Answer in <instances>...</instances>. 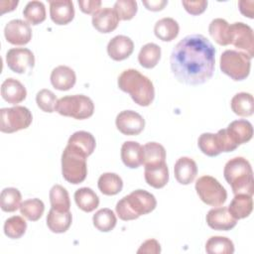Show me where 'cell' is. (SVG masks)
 Returning a JSON list of instances; mask_svg holds the SVG:
<instances>
[{
	"label": "cell",
	"instance_id": "cell-32",
	"mask_svg": "<svg viewBox=\"0 0 254 254\" xmlns=\"http://www.w3.org/2000/svg\"><path fill=\"white\" fill-rule=\"evenodd\" d=\"M161 59V48L154 43L144 45L138 55L139 64L145 68L155 67Z\"/></svg>",
	"mask_w": 254,
	"mask_h": 254
},
{
	"label": "cell",
	"instance_id": "cell-31",
	"mask_svg": "<svg viewBox=\"0 0 254 254\" xmlns=\"http://www.w3.org/2000/svg\"><path fill=\"white\" fill-rule=\"evenodd\" d=\"M97 186L103 194L115 195L122 190L123 181L115 173H104L99 177Z\"/></svg>",
	"mask_w": 254,
	"mask_h": 254
},
{
	"label": "cell",
	"instance_id": "cell-25",
	"mask_svg": "<svg viewBox=\"0 0 254 254\" xmlns=\"http://www.w3.org/2000/svg\"><path fill=\"white\" fill-rule=\"evenodd\" d=\"M72 216L69 211H59L51 208L47 215V225L54 233L65 232L71 224Z\"/></svg>",
	"mask_w": 254,
	"mask_h": 254
},
{
	"label": "cell",
	"instance_id": "cell-43",
	"mask_svg": "<svg viewBox=\"0 0 254 254\" xmlns=\"http://www.w3.org/2000/svg\"><path fill=\"white\" fill-rule=\"evenodd\" d=\"M57 96L50 89H41L36 95V102L38 107L44 112L52 113L56 110V106L58 103Z\"/></svg>",
	"mask_w": 254,
	"mask_h": 254
},
{
	"label": "cell",
	"instance_id": "cell-40",
	"mask_svg": "<svg viewBox=\"0 0 254 254\" xmlns=\"http://www.w3.org/2000/svg\"><path fill=\"white\" fill-rule=\"evenodd\" d=\"M197 145L200 151L208 157H215L222 153L218 137L213 133H202L198 137Z\"/></svg>",
	"mask_w": 254,
	"mask_h": 254
},
{
	"label": "cell",
	"instance_id": "cell-5",
	"mask_svg": "<svg viewBox=\"0 0 254 254\" xmlns=\"http://www.w3.org/2000/svg\"><path fill=\"white\" fill-rule=\"evenodd\" d=\"M56 111L63 116L82 120L92 116L94 112V104L86 95H67L58 100Z\"/></svg>",
	"mask_w": 254,
	"mask_h": 254
},
{
	"label": "cell",
	"instance_id": "cell-4",
	"mask_svg": "<svg viewBox=\"0 0 254 254\" xmlns=\"http://www.w3.org/2000/svg\"><path fill=\"white\" fill-rule=\"evenodd\" d=\"M223 175L225 181L230 185L234 194H253V171L250 163L245 158L235 157L230 159L224 166Z\"/></svg>",
	"mask_w": 254,
	"mask_h": 254
},
{
	"label": "cell",
	"instance_id": "cell-12",
	"mask_svg": "<svg viewBox=\"0 0 254 254\" xmlns=\"http://www.w3.org/2000/svg\"><path fill=\"white\" fill-rule=\"evenodd\" d=\"M117 129L124 135H138L145 127V119L136 111L123 110L115 119Z\"/></svg>",
	"mask_w": 254,
	"mask_h": 254
},
{
	"label": "cell",
	"instance_id": "cell-37",
	"mask_svg": "<svg viewBox=\"0 0 254 254\" xmlns=\"http://www.w3.org/2000/svg\"><path fill=\"white\" fill-rule=\"evenodd\" d=\"M50 201L53 208L59 211H69L70 201L67 190L61 185H55L50 190Z\"/></svg>",
	"mask_w": 254,
	"mask_h": 254
},
{
	"label": "cell",
	"instance_id": "cell-9",
	"mask_svg": "<svg viewBox=\"0 0 254 254\" xmlns=\"http://www.w3.org/2000/svg\"><path fill=\"white\" fill-rule=\"evenodd\" d=\"M0 130L3 133H14L28 128L33 120L31 111L25 106L1 108Z\"/></svg>",
	"mask_w": 254,
	"mask_h": 254
},
{
	"label": "cell",
	"instance_id": "cell-41",
	"mask_svg": "<svg viewBox=\"0 0 254 254\" xmlns=\"http://www.w3.org/2000/svg\"><path fill=\"white\" fill-rule=\"evenodd\" d=\"M27 229L26 220L19 215H14L6 219L4 223V233L7 237L12 239L21 238Z\"/></svg>",
	"mask_w": 254,
	"mask_h": 254
},
{
	"label": "cell",
	"instance_id": "cell-46",
	"mask_svg": "<svg viewBox=\"0 0 254 254\" xmlns=\"http://www.w3.org/2000/svg\"><path fill=\"white\" fill-rule=\"evenodd\" d=\"M78 6L80 10L85 14H94L100 9L101 1L100 0H79Z\"/></svg>",
	"mask_w": 254,
	"mask_h": 254
},
{
	"label": "cell",
	"instance_id": "cell-27",
	"mask_svg": "<svg viewBox=\"0 0 254 254\" xmlns=\"http://www.w3.org/2000/svg\"><path fill=\"white\" fill-rule=\"evenodd\" d=\"M180 26L178 22L173 18H162L156 22L154 27L155 36L164 41V42H171L176 39L179 35Z\"/></svg>",
	"mask_w": 254,
	"mask_h": 254
},
{
	"label": "cell",
	"instance_id": "cell-39",
	"mask_svg": "<svg viewBox=\"0 0 254 254\" xmlns=\"http://www.w3.org/2000/svg\"><path fill=\"white\" fill-rule=\"evenodd\" d=\"M45 211V204L40 198H30L24 200L20 205V212L28 220H39Z\"/></svg>",
	"mask_w": 254,
	"mask_h": 254
},
{
	"label": "cell",
	"instance_id": "cell-11",
	"mask_svg": "<svg viewBox=\"0 0 254 254\" xmlns=\"http://www.w3.org/2000/svg\"><path fill=\"white\" fill-rule=\"evenodd\" d=\"M8 67L17 73L31 71L35 65V57L32 51L26 48H13L6 53Z\"/></svg>",
	"mask_w": 254,
	"mask_h": 254
},
{
	"label": "cell",
	"instance_id": "cell-38",
	"mask_svg": "<svg viewBox=\"0 0 254 254\" xmlns=\"http://www.w3.org/2000/svg\"><path fill=\"white\" fill-rule=\"evenodd\" d=\"M23 16L28 23L32 25H39L46 20V8L41 1H30L26 4L23 10Z\"/></svg>",
	"mask_w": 254,
	"mask_h": 254
},
{
	"label": "cell",
	"instance_id": "cell-29",
	"mask_svg": "<svg viewBox=\"0 0 254 254\" xmlns=\"http://www.w3.org/2000/svg\"><path fill=\"white\" fill-rule=\"evenodd\" d=\"M230 106L232 111L238 116H251L254 112L253 96L251 93L248 92L236 93L230 101Z\"/></svg>",
	"mask_w": 254,
	"mask_h": 254
},
{
	"label": "cell",
	"instance_id": "cell-34",
	"mask_svg": "<svg viewBox=\"0 0 254 254\" xmlns=\"http://www.w3.org/2000/svg\"><path fill=\"white\" fill-rule=\"evenodd\" d=\"M92 222L94 227L99 231L108 232L115 227L117 219L110 208H101L93 214Z\"/></svg>",
	"mask_w": 254,
	"mask_h": 254
},
{
	"label": "cell",
	"instance_id": "cell-28",
	"mask_svg": "<svg viewBox=\"0 0 254 254\" xmlns=\"http://www.w3.org/2000/svg\"><path fill=\"white\" fill-rule=\"evenodd\" d=\"M166 163V150L157 142H149L143 146V165L157 166Z\"/></svg>",
	"mask_w": 254,
	"mask_h": 254
},
{
	"label": "cell",
	"instance_id": "cell-6",
	"mask_svg": "<svg viewBox=\"0 0 254 254\" xmlns=\"http://www.w3.org/2000/svg\"><path fill=\"white\" fill-rule=\"evenodd\" d=\"M221 71L233 80H243L250 73L251 59L244 53L235 50H226L220 56Z\"/></svg>",
	"mask_w": 254,
	"mask_h": 254
},
{
	"label": "cell",
	"instance_id": "cell-24",
	"mask_svg": "<svg viewBox=\"0 0 254 254\" xmlns=\"http://www.w3.org/2000/svg\"><path fill=\"white\" fill-rule=\"evenodd\" d=\"M253 209L252 195L246 193H237L232 198L228 205L230 214L235 219H242L248 217Z\"/></svg>",
	"mask_w": 254,
	"mask_h": 254
},
{
	"label": "cell",
	"instance_id": "cell-45",
	"mask_svg": "<svg viewBox=\"0 0 254 254\" xmlns=\"http://www.w3.org/2000/svg\"><path fill=\"white\" fill-rule=\"evenodd\" d=\"M161 252V245L156 239H148L143 242L140 248L137 250L138 254H159Z\"/></svg>",
	"mask_w": 254,
	"mask_h": 254
},
{
	"label": "cell",
	"instance_id": "cell-47",
	"mask_svg": "<svg viewBox=\"0 0 254 254\" xmlns=\"http://www.w3.org/2000/svg\"><path fill=\"white\" fill-rule=\"evenodd\" d=\"M239 10L240 12L245 16L250 19H253V6H254V1H246V0H241L238 2Z\"/></svg>",
	"mask_w": 254,
	"mask_h": 254
},
{
	"label": "cell",
	"instance_id": "cell-21",
	"mask_svg": "<svg viewBox=\"0 0 254 254\" xmlns=\"http://www.w3.org/2000/svg\"><path fill=\"white\" fill-rule=\"evenodd\" d=\"M176 180L181 185H190L192 183L197 174L195 162L190 157H181L177 160L174 167Z\"/></svg>",
	"mask_w": 254,
	"mask_h": 254
},
{
	"label": "cell",
	"instance_id": "cell-13",
	"mask_svg": "<svg viewBox=\"0 0 254 254\" xmlns=\"http://www.w3.org/2000/svg\"><path fill=\"white\" fill-rule=\"evenodd\" d=\"M4 36L7 42L12 45H26L32 39V29L27 22L20 19H14L6 24L4 28Z\"/></svg>",
	"mask_w": 254,
	"mask_h": 254
},
{
	"label": "cell",
	"instance_id": "cell-18",
	"mask_svg": "<svg viewBox=\"0 0 254 254\" xmlns=\"http://www.w3.org/2000/svg\"><path fill=\"white\" fill-rule=\"evenodd\" d=\"M50 16L57 25H66L74 17V7L70 0L50 1Z\"/></svg>",
	"mask_w": 254,
	"mask_h": 254
},
{
	"label": "cell",
	"instance_id": "cell-44",
	"mask_svg": "<svg viewBox=\"0 0 254 254\" xmlns=\"http://www.w3.org/2000/svg\"><path fill=\"white\" fill-rule=\"evenodd\" d=\"M183 6L186 11L190 15H199L203 13L207 7V1L197 0V1H182Z\"/></svg>",
	"mask_w": 254,
	"mask_h": 254
},
{
	"label": "cell",
	"instance_id": "cell-36",
	"mask_svg": "<svg viewBox=\"0 0 254 254\" xmlns=\"http://www.w3.org/2000/svg\"><path fill=\"white\" fill-rule=\"evenodd\" d=\"M205 251L208 254H232L234 244L225 236H211L205 243Z\"/></svg>",
	"mask_w": 254,
	"mask_h": 254
},
{
	"label": "cell",
	"instance_id": "cell-19",
	"mask_svg": "<svg viewBox=\"0 0 254 254\" xmlns=\"http://www.w3.org/2000/svg\"><path fill=\"white\" fill-rule=\"evenodd\" d=\"M66 146L87 158L93 153L96 141L91 133L86 131H76L69 137Z\"/></svg>",
	"mask_w": 254,
	"mask_h": 254
},
{
	"label": "cell",
	"instance_id": "cell-20",
	"mask_svg": "<svg viewBox=\"0 0 254 254\" xmlns=\"http://www.w3.org/2000/svg\"><path fill=\"white\" fill-rule=\"evenodd\" d=\"M75 81V72L67 65H59L52 70L51 83L58 90H68L73 87Z\"/></svg>",
	"mask_w": 254,
	"mask_h": 254
},
{
	"label": "cell",
	"instance_id": "cell-23",
	"mask_svg": "<svg viewBox=\"0 0 254 254\" xmlns=\"http://www.w3.org/2000/svg\"><path fill=\"white\" fill-rule=\"evenodd\" d=\"M121 160L123 164L136 169L143 164V146L135 141H126L121 146Z\"/></svg>",
	"mask_w": 254,
	"mask_h": 254
},
{
	"label": "cell",
	"instance_id": "cell-7",
	"mask_svg": "<svg viewBox=\"0 0 254 254\" xmlns=\"http://www.w3.org/2000/svg\"><path fill=\"white\" fill-rule=\"evenodd\" d=\"M62 174L70 184L82 183L87 175L86 157L66 146L62 154Z\"/></svg>",
	"mask_w": 254,
	"mask_h": 254
},
{
	"label": "cell",
	"instance_id": "cell-8",
	"mask_svg": "<svg viewBox=\"0 0 254 254\" xmlns=\"http://www.w3.org/2000/svg\"><path fill=\"white\" fill-rule=\"evenodd\" d=\"M195 190L199 198L211 206L222 205L227 198L224 187L211 176H202L195 182Z\"/></svg>",
	"mask_w": 254,
	"mask_h": 254
},
{
	"label": "cell",
	"instance_id": "cell-35",
	"mask_svg": "<svg viewBox=\"0 0 254 254\" xmlns=\"http://www.w3.org/2000/svg\"><path fill=\"white\" fill-rule=\"evenodd\" d=\"M22 195L19 190L15 188H5L1 191L0 206L3 211L14 212L21 205Z\"/></svg>",
	"mask_w": 254,
	"mask_h": 254
},
{
	"label": "cell",
	"instance_id": "cell-22",
	"mask_svg": "<svg viewBox=\"0 0 254 254\" xmlns=\"http://www.w3.org/2000/svg\"><path fill=\"white\" fill-rule=\"evenodd\" d=\"M1 95L8 103L18 104L26 98L27 90L18 79L9 77L1 84Z\"/></svg>",
	"mask_w": 254,
	"mask_h": 254
},
{
	"label": "cell",
	"instance_id": "cell-33",
	"mask_svg": "<svg viewBox=\"0 0 254 254\" xmlns=\"http://www.w3.org/2000/svg\"><path fill=\"white\" fill-rule=\"evenodd\" d=\"M208 33L211 38L220 46H227L229 42V24L221 18L213 19L208 26Z\"/></svg>",
	"mask_w": 254,
	"mask_h": 254
},
{
	"label": "cell",
	"instance_id": "cell-10",
	"mask_svg": "<svg viewBox=\"0 0 254 254\" xmlns=\"http://www.w3.org/2000/svg\"><path fill=\"white\" fill-rule=\"evenodd\" d=\"M229 42L250 59L254 57V35L250 26L242 22L229 25Z\"/></svg>",
	"mask_w": 254,
	"mask_h": 254
},
{
	"label": "cell",
	"instance_id": "cell-48",
	"mask_svg": "<svg viewBox=\"0 0 254 254\" xmlns=\"http://www.w3.org/2000/svg\"><path fill=\"white\" fill-rule=\"evenodd\" d=\"M143 5L150 11H161L168 4L167 0H144Z\"/></svg>",
	"mask_w": 254,
	"mask_h": 254
},
{
	"label": "cell",
	"instance_id": "cell-17",
	"mask_svg": "<svg viewBox=\"0 0 254 254\" xmlns=\"http://www.w3.org/2000/svg\"><path fill=\"white\" fill-rule=\"evenodd\" d=\"M225 130L231 142L237 147L250 141L253 136L252 124L245 119L232 121Z\"/></svg>",
	"mask_w": 254,
	"mask_h": 254
},
{
	"label": "cell",
	"instance_id": "cell-30",
	"mask_svg": "<svg viewBox=\"0 0 254 254\" xmlns=\"http://www.w3.org/2000/svg\"><path fill=\"white\" fill-rule=\"evenodd\" d=\"M76 205L85 212H91L99 205V197L90 188H80L74 192Z\"/></svg>",
	"mask_w": 254,
	"mask_h": 254
},
{
	"label": "cell",
	"instance_id": "cell-2",
	"mask_svg": "<svg viewBox=\"0 0 254 254\" xmlns=\"http://www.w3.org/2000/svg\"><path fill=\"white\" fill-rule=\"evenodd\" d=\"M118 87L128 93L140 106H149L155 97V88L151 79L134 68H128L118 76Z\"/></svg>",
	"mask_w": 254,
	"mask_h": 254
},
{
	"label": "cell",
	"instance_id": "cell-14",
	"mask_svg": "<svg viewBox=\"0 0 254 254\" xmlns=\"http://www.w3.org/2000/svg\"><path fill=\"white\" fill-rule=\"evenodd\" d=\"M205 219L207 225L214 230L227 231L235 227L237 223V219L230 214L226 206L211 208L207 212Z\"/></svg>",
	"mask_w": 254,
	"mask_h": 254
},
{
	"label": "cell",
	"instance_id": "cell-15",
	"mask_svg": "<svg viewBox=\"0 0 254 254\" xmlns=\"http://www.w3.org/2000/svg\"><path fill=\"white\" fill-rule=\"evenodd\" d=\"M134 51L133 41L124 35L112 38L107 45V54L114 61H123L131 56Z\"/></svg>",
	"mask_w": 254,
	"mask_h": 254
},
{
	"label": "cell",
	"instance_id": "cell-26",
	"mask_svg": "<svg viewBox=\"0 0 254 254\" xmlns=\"http://www.w3.org/2000/svg\"><path fill=\"white\" fill-rule=\"evenodd\" d=\"M144 177L146 183L154 189L164 188L169 181V169L166 163L145 167Z\"/></svg>",
	"mask_w": 254,
	"mask_h": 254
},
{
	"label": "cell",
	"instance_id": "cell-3",
	"mask_svg": "<svg viewBox=\"0 0 254 254\" xmlns=\"http://www.w3.org/2000/svg\"><path fill=\"white\" fill-rule=\"evenodd\" d=\"M156 205L157 200L154 194L145 190H136L123 196L116 203L115 210L120 219L128 221L150 213L156 208Z\"/></svg>",
	"mask_w": 254,
	"mask_h": 254
},
{
	"label": "cell",
	"instance_id": "cell-49",
	"mask_svg": "<svg viewBox=\"0 0 254 254\" xmlns=\"http://www.w3.org/2000/svg\"><path fill=\"white\" fill-rule=\"evenodd\" d=\"M18 1L16 0H9V1H6V0H3V1H1L0 2V9H1V12H0V14L1 15H3L4 13H6V12H11V11H13L15 8H16V6L18 5Z\"/></svg>",
	"mask_w": 254,
	"mask_h": 254
},
{
	"label": "cell",
	"instance_id": "cell-1",
	"mask_svg": "<svg viewBox=\"0 0 254 254\" xmlns=\"http://www.w3.org/2000/svg\"><path fill=\"white\" fill-rule=\"evenodd\" d=\"M170 64L179 81L190 85L202 84L213 74L215 49L203 35H188L175 46Z\"/></svg>",
	"mask_w": 254,
	"mask_h": 254
},
{
	"label": "cell",
	"instance_id": "cell-42",
	"mask_svg": "<svg viewBox=\"0 0 254 254\" xmlns=\"http://www.w3.org/2000/svg\"><path fill=\"white\" fill-rule=\"evenodd\" d=\"M113 9L116 12L119 20L128 21L134 18L136 15L138 5L134 0H118L115 2Z\"/></svg>",
	"mask_w": 254,
	"mask_h": 254
},
{
	"label": "cell",
	"instance_id": "cell-16",
	"mask_svg": "<svg viewBox=\"0 0 254 254\" xmlns=\"http://www.w3.org/2000/svg\"><path fill=\"white\" fill-rule=\"evenodd\" d=\"M92 26L100 33L108 34L114 31L119 23V18L114 9L100 8L92 15Z\"/></svg>",
	"mask_w": 254,
	"mask_h": 254
}]
</instances>
